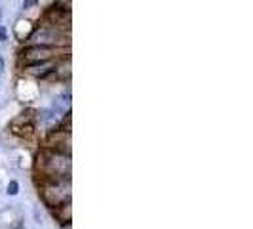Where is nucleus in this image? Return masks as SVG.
Wrapping results in <instances>:
<instances>
[{
	"mask_svg": "<svg viewBox=\"0 0 253 229\" xmlns=\"http://www.w3.org/2000/svg\"><path fill=\"white\" fill-rule=\"evenodd\" d=\"M6 40H8V31L4 25H0V42H6Z\"/></svg>",
	"mask_w": 253,
	"mask_h": 229,
	"instance_id": "nucleus-7",
	"label": "nucleus"
},
{
	"mask_svg": "<svg viewBox=\"0 0 253 229\" xmlns=\"http://www.w3.org/2000/svg\"><path fill=\"white\" fill-rule=\"evenodd\" d=\"M15 229H25V228H15Z\"/></svg>",
	"mask_w": 253,
	"mask_h": 229,
	"instance_id": "nucleus-10",
	"label": "nucleus"
},
{
	"mask_svg": "<svg viewBox=\"0 0 253 229\" xmlns=\"http://www.w3.org/2000/svg\"><path fill=\"white\" fill-rule=\"evenodd\" d=\"M57 59H50V61H38V63H27L21 65L23 73L29 76H35L38 80H46V78H55L53 71H55Z\"/></svg>",
	"mask_w": 253,
	"mask_h": 229,
	"instance_id": "nucleus-4",
	"label": "nucleus"
},
{
	"mask_svg": "<svg viewBox=\"0 0 253 229\" xmlns=\"http://www.w3.org/2000/svg\"><path fill=\"white\" fill-rule=\"evenodd\" d=\"M69 46H23L19 52V61L21 65L38 63V61H50V59H61L67 57Z\"/></svg>",
	"mask_w": 253,
	"mask_h": 229,
	"instance_id": "nucleus-3",
	"label": "nucleus"
},
{
	"mask_svg": "<svg viewBox=\"0 0 253 229\" xmlns=\"http://www.w3.org/2000/svg\"><path fill=\"white\" fill-rule=\"evenodd\" d=\"M23 8H25V10L38 8V0H23Z\"/></svg>",
	"mask_w": 253,
	"mask_h": 229,
	"instance_id": "nucleus-6",
	"label": "nucleus"
},
{
	"mask_svg": "<svg viewBox=\"0 0 253 229\" xmlns=\"http://www.w3.org/2000/svg\"><path fill=\"white\" fill-rule=\"evenodd\" d=\"M2 73H4V59L0 57V78H2Z\"/></svg>",
	"mask_w": 253,
	"mask_h": 229,
	"instance_id": "nucleus-8",
	"label": "nucleus"
},
{
	"mask_svg": "<svg viewBox=\"0 0 253 229\" xmlns=\"http://www.w3.org/2000/svg\"><path fill=\"white\" fill-rule=\"evenodd\" d=\"M0 21H2V10H0Z\"/></svg>",
	"mask_w": 253,
	"mask_h": 229,
	"instance_id": "nucleus-9",
	"label": "nucleus"
},
{
	"mask_svg": "<svg viewBox=\"0 0 253 229\" xmlns=\"http://www.w3.org/2000/svg\"><path fill=\"white\" fill-rule=\"evenodd\" d=\"M38 197L50 210L71 204V178L38 179Z\"/></svg>",
	"mask_w": 253,
	"mask_h": 229,
	"instance_id": "nucleus-2",
	"label": "nucleus"
},
{
	"mask_svg": "<svg viewBox=\"0 0 253 229\" xmlns=\"http://www.w3.org/2000/svg\"><path fill=\"white\" fill-rule=\"evenodd\" d=\"M35 166H37L38 179L71 178V153L42 147L37 155Z\"/></svg>",
	"mask_w": 253,
	"mask_h": 229,
	"instance_id": "nucleus-1",
	"label": "nucleus"
},
{
	"mask_svg": "<svg viewBox=\"0 0 253 229\" xmlns=\"http://www.w3.org/2000/svg\"><path fill=\"white\" fill-rule=\"evenodd\" d=\"M6 193H8L10 197H15V195L19 193V183H17L15 179H12V181L8 183V187H6Z\"/></svg>",
	"mask_w": 253,
	"mask_h": 229,
	"instance_id": "nucleus-5",
	"label": "nucleus"
}]
</instances>
